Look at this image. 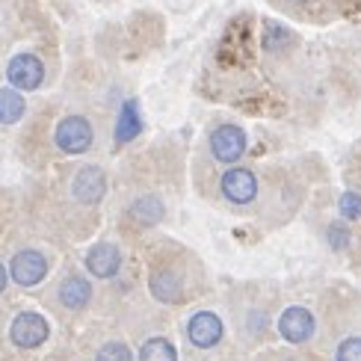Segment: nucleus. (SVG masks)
Returning a JSON list of instances; mask_svg holds the SVG:
<instances>
[{
    "instance_id": "nucleus-14",
    "label": "nucleus",
    "mask_w": 361,
    "mask_h": 361,
    "mask_svg": "<svg viewBox=\"0 0 361 361\" xmlns=\"http://www.w3.org/2000/svg\"><path fill=\"white\" fill-rule=\"evenodd\" d=\"M24 116V98L18 89H0V125H15Z\"/></svg>"
},
{
    "instance_id": "nucleus-7",
    "label": "nucleus",
    "mask_w": 361,
    "mask_h": 361,
    "mask_svg": "<svg viewBox=\"0 0 361 361\" xmlns=\"http://www.w3.org/2000/svg\"><path fill=\"white\" fill-rule=\"evenodd\" d=\"M279 332H281L284 341H290V343H305L314 335V317H311V311L302 308V305L288 308L279 317Z\"/></svg>"
},
{
    "instance_id": "nucleus-4",
    "label": "nucleus",
    "mask_w": 361,
    "mask_h": 361,
    "mask_svg": "<svg viewBox=\"0 0 361 361\" xmlns=\"http://www.w3.org/2000/svg\"><path fill=\"white\" fill-rule=\"evenodd\" d=\"M210 152H214V157L222 160V163L240 160V154L246 152V133H243V128H237V125L216 128L214 137H210Z\"/></svg>"
},
{
    "instance_id": "nucleus-22",
    "label": "nucleus",
    "mask_w": 361,
    "mask_h": 361,
    "mask_svg": "<svg viewBox=\"0 0 361 361\" xmlns=\"http://www.w3.org/2000/svg\"><path fill=\"white\" fill-rule=\"evenodd\" d=\"M293 4H302V0H293Z\"/></svg>"
},
{
    "instance_id": "nucleus-17",
    "label": "nucleus",
    "mask_w": 361,
    "mask_h": 361,
    "mask_svg": "<svg viewBox=\"0 0 361 361\" xmlns=\"http://www.w3.org/2000/svg\"><path fill=\"white\" fill-rule=\"evenodd\" d=\"M98 361H133V355H130V350L125 347V343L110 341L98 350Z\"/></svg>"
},
{
    "instance_id": "nucleus-9",
    "label": "nucleus",
    "mask_w": 361,
    "mask_h": 361,
    "mask_svg": "<svg viewBox=\"0 0 361 361\" xmlns=\"http://www.w3.org/2000/svg\"><path fill=\"white\" fill-rule=\"evenodd\" d=\"M104 190H107V178L98 166H83L71 180V192L74 199L83 202V204H95L104 199Z\"/></svg>"
},
{
    "instance_id": "nucleus-16",
    "label": "nucleus",
    "mask_w": 361,
    "mask_h": 361,
    "mask_svg": "<svg viewBox=\"0 0 361 361\" xmlns=\"http://www.w3.org/2000/svg\"><path fill=\"white\" fill-rule=\"evenodd\" d=\"M130 214L137 216L142 225H154L163 219V204L154 199V195H142V199L130 207Z\"/></svg>"
},
{
    "instance_id": "nucleus-20",
    "label": "nucleus",
    "mask_w": 361,
    "mask_h": 361,
    "mask_svg": "<svg viewBox=\"0 0 361 361\" xmlns=\"http://www.w3.org/2000/svg\"><path fill=\"white\" fill-rule=\"evenodd\" d=\"M329 243H332V249H343L350 243V231L343 228V225H332V228H329Z\"/></svg>"
},
{
    "instance_id": "nucleus-11",
    "label": "nucleus",
    "mask_w": 361,
    "mask_h": 361,
    "mask_svg": "<svg viewBox=\"0 0 361 361\" xmlns=\"http://www.w3.org/2000/svg\"><path fill=\"white\" fill-rule=\"evenodd\" d=\"M89 296H92V288H89V281L80 279V276H71L66 279L63 284H59V302H63L66 308L78 311L89 302Z\"/></svg>"
},
{
    "instance_id": "nucleus-3",
    "label": "nucleus",
    "mask_w": 361,
    "mask_h": 361,
    "mask_svg": "<svg viewBox=\"0 0 361 361\" xmlns=\"http://www.w3.org/2000/svg\"><path fill=\"white\" fill-rule=\"evenodd\" d=\"M187 338H190L192 347H199V350L216 347V343L222 341V320L216 317L214 311L192 314V320L187 323Z\"/></svg>"
},
{
    "instance_id": "nucleus-5",
    "label": "nucleus",
    "mask_w": 361,
    "mask_h": 361,
    "mask_svg": "<svg viewBox=\"0 0 361 361\" xmlns=\"http://www.w3.org/2000/svg\"><path fill=\"white\" fill-rule=\"evenodd\" d=\"M9 273H12L15 281L21 284V288H33V284H39L44 276H48V261H44L39 252L24 249V252H18L12 258Z\"/></svg>"
},
{
    "instance_id": "nucleus-15",
    "label": "nucleus",
    "mask_w": 361,
    "mask_h": 361,
    "mask_svg": "<svg viewBox=\"0 0 361 361\" xmlns=\"http://www.w3.org/2000/svg\"><path fill=\"white\" fill-rule=\"evenodd\" d=\"M140 361H178V353L166 338H152V341L142 343Z\"/></svg>"
},
{
    "instance_id": "nucleus-10",
    "label": "nucleus",
    "mask_w": 361,
    "mask_h": 361,
    "mask_svg": "<svg viewBox=\"0 0 361 361\" xmlns=\"http://www.w3.org/2000/svg\"><path fill=\"white\" fill-rule=\"evenodd\" d=\"M118 267H122V252L113 243H98L86 255V269L98 279H113L118 273Z\"/></svg>"
},
{
    "instance_id": "nucleus-18",
    "label": "nucleus",
    "mask_w": 361,
    "mask_h": 361,
    "mask_svg": "<svg viewBox=\"0 0 361 361\" xmlns=\"http://www.w3.org/2000/svg\"><path fill=\"white\" fill-rule=\"evenodd\" d=\"M338 207H341L343 219H358V216H361V195H358V192H343L341 202H338Z\"/></svg>"
},
{
    "instance_id": "nucleus-2",
    "label": "nucleus",
    "mask_w": 361,
    "mask_h": 361,
    "mask_svg": "<svg viewBox=\"0 0 361 361\" xmlns=\"http://www.w3.org/2000/svg\"><path fill=\"white\" fill-rule=\"evenodd\" d=\"M9 335H12V343L15 347H21V350H33L39 347V343L48 338V323H44L42 314H33V311H24L15 317L12 329H9Z\"/></svg>"
},
{
    "instance_id": "nucleus-1",
    "label": "nucleus",
    "mask_w": 361,
    "mask_h": 361,
    "mask_svg": "<svg viewBox=\"0 0 361 361\" xmlns=\"http://www.w3.org/2000/svg\"><path fill=\"white\" fill-rule=\"evenodd\" d=\"M54 140H56L59 152L80 154V152H86V148L92 145V128H89V122L83 116H68V118H63V122L56 125Z\"/></svg>"
},
{
    "instance_id": "nucleus-13",
    "label": "nucleus",
    "mask_w": 361,
    "mask_h": 361,
    "mask_svg": "<svg viewBox=\"0 0 361 361\" xmlns=\"http://www.w3.org/2000/svg\"><path fill=\"white\" fill-rule=\"evenodd\" d=\"M152 293L160 302H178L180 299V279L172 269H154L152 273Z\"/></svg>"
},
{
    "instance_id": "nucleus-21",
    "label": "nucleus",
    "mask_w": 361,
    "mask_h": 361,
    "mask_svg": "<svg viewBox=\"0 0 361 361\" xmlns=\"http://www.w3.org/2000/svg\"><path fill=\"white\" fill-rule=\"evenodd\" d=\"M4 288H6V269L0 264V293H4Z\"/></svg>"
},
{
    "instance_id": "nucleus-12",
    "label": "nucleus",
    "mask_w": 361,
    "mask_h": 361,
    "mask_svg": "<svg viewBox=\"0 0 361 361\" xmlns=\"http://www.w3.org/2000/svg\"><path fill=\"white\" fill-rule=\"evenodd\" d=\"M142 130V118H140V107L137 101H125L122 113H118V125H116V142H130L137 133Z\"/></svg>"
},
{
    "instance_id": "nucleus-8",
    "label": "nucleus",
    "mask_w": 361,
    "mask_h": 361,
    "mask_svg": "<svg viewBox=\"0 0 361 361\" xmlns=\"http://www.w3.org/2000/svg\"><path fill=\"white\" fill-rule=\"evenodd\" d=\"M222 195L234 204H249L258 195V180L249 169H228L222 175Z\"/></svg>"
},
{
    "instance_id": "nucleus-6",
    "label": "nucleus",
    "mask_w": 361,
    "mask_h": 361,
    "mask_svg": "<svg viewBox=\"0 0 361 361\" xmlns=\"http://www.w3.org/2000/svg\"><path fill=\"white\" fill-rule=\"evenodd\" d=\"M6 78L12 89H36L44 78V68L39 63V56L33 54H18L6 68Z\"/></svg>"
},
{
    "instance_id": "nucleus-19",
    "label": "nucleus",
    "mask_w": 361,
    "mask_h": 361,
    "mask_svg": "<svg viewBox=\"0 0 361 361\" xmlns=\"http://www.w3.org/2000/svg\"><path fill=\"white\" fill-rule=\"evenodd\" d=\"M338 361H361V338H347L338 347Z\"/></svg>"
}]
</instances>
